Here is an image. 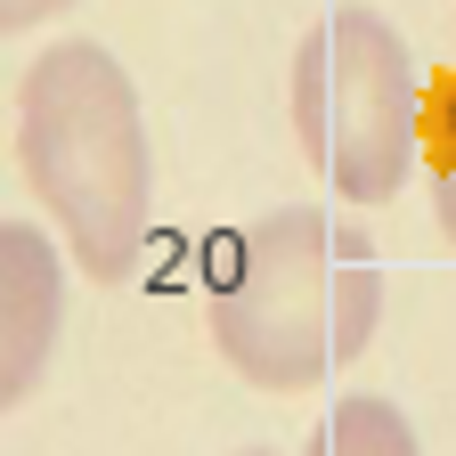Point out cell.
I'll use <instances>...</instances> for the list:
<instances>
[{
	"label": "cell",
	"mask_w": 456,
	"mask_h": 456,
	"mask_svg": "<svg viewBox=\"0 0 456 456\" xmlns=\"http://www.w3.org/2000/svg\"><path fill=\"white\" fill-rule=\"evenodd\" d=\"M17 171L82 277L123 285L155 228V147L131 74L98 41H49L17 82Z\"/></svg>",
	"instance_id": "1"
},
{
	"label": "cell",
	"mask_w": 456,
	"mask_h": 456,
	"mask_svg": "<svg viewBox=\"0 0 456 456\" xmlns=\"http://www.w3.org/2000/svg\"><path fill=\"white\" fill-rule=\"evenodd\" d=\"M204 326L253 391H318L375 342L383 261L342 212L277 204L245 228Z\"/></svg>",
	"instance_id": "2"
},
{
	"label": "cell",
	"mask_w": 456,
	"mask_h": 456,
	"mask_svg": "<svg viewBox=\"0 0 456 456\" xmlns=\"http://www.w3.org/2000/svg\"><path fill=\"white\" fill-rule=\"evenodd\" d=\"M294 139L342 204H391L424 163V82L383 9H326L285 74Z\"/></svg>",
	"instance_id": "3"
},
{
	"label": "cell",
	"mask_w": 456,
	"mask_h": 456,
	"mask_svg": "<svg viewBox=\"0 0 456 456\" xmlns=\"http://www.w3.org/2000/svg\"><path fill=\"white\" fill-rule=\"evenodd\" d=\"M57 318H66V269H57V245L33 220H0V399L25 408L33 383L49 375L57 351Z\"/></svg>",
	"instance_id": "4"
},
{
	"label": "cell",
	"mask_w": 456,
	"mask_h": 456,
	"mask_svg": "<svg viewBox=\"0 0 456 456\" xmlns=\"http://www.w3.org/2000/svg\"><path fill=\"white\" fill-rule=\"evenodd\" d=\"M302 456H424V440H416V424L399 416L391 399L351 391V399L326 408V424L302 440Z\"/></svg>",
	"instance_id": "5"
},
{
	"label": "cell",
	"mask_w": 456,
	"mask_h": 456,
	"mask_svg": "<svg viewBox=\"0 0 456 456\" xmlns=\"http://www.w3.org/2000/svg\"><path fill=\"white\" fill-rule=\"evenodd\" d=\"M424 163H456V66L424 90Z\"/></svg>",
	"instance_id": "6"
},
{
	"label": "cell",
	"mask_w": 456,
	"mask_h": 456,
	"mask_svg": "<svg viewBox=\"0 0 456 456\" xmlns=\"http://www.w3.org/2000/svg\"><path fill=\"white\" fill-rule=\"evenodd\" d=\"M74 0H0V25L9 33H33V25H49V17H66Z\"/></svg>",
	"instance_id": "7"
},
{
	"label": "cell",
	"mask_w": 456,
	"mask_h": 456,
	"mask_svg": "<svg viewBox=\"0 0 456 456\" xmlns=\"http://www.w3.org/2000/svg\"><path fill=\"white\" fill-rule=\"evenodd\" d=\"M432 212L448 228V245H456V163H432Z\"/></svg>",
	"instance_id": "8"
},
{
	"label": "cell",
	"mask_w": 456,
	"mask_h": 456,
	"mask_svg": "<svg viewBox=\"0 0 456 456\" xmlns=\"http://www.w3.org/2000/svg\"><path fill=\"white\" fill-rule=\"evenodd\" d=\"M237 456H277V448H237Z\"/></svg>",
	"instance_id": "9"
}]
</instances>
